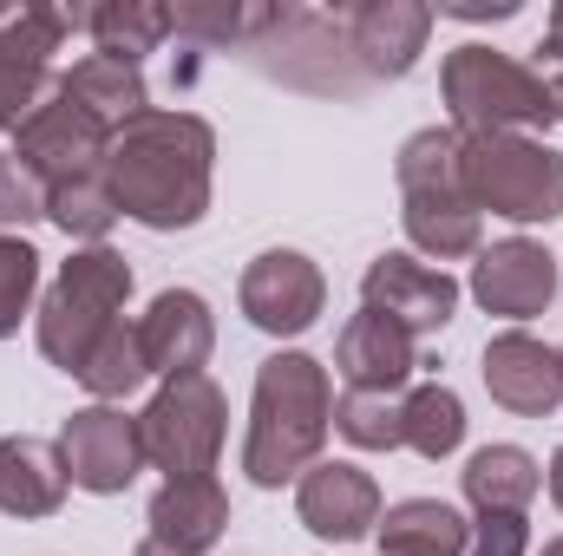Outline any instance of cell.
<instances>
[{
    "instance_id": "6da1fadb",
    "label": "cell",
    "mask_w": 563,
    "mask_h": 556,
    "mask_svg": "<svg viewBox=\"0 0 563 556\" xmlns=\"http://www.w3.org/2000/svg\"><path fill=\"white\" fill-rule=\"evenodd\" d=\"M210 164H217V132L197 112L151 105L112 132L106 184H112L119 216H132L144 230H197L210 210Z\"/></svg>"
},
{
    "instance_id": "7a4b0ae2",
    "label": "cell",
    "mask_w": 563,
    "mask_h": 556,
    "mask_svg": "<svg viewBox=\"0 0 563 556\" xmlns=\"http://www.w3.org/2000/svg\"><path fill=\"white\" fill-rule=\"evenodd\" d=\"M334 425V380L314 354H269L256 367V400H250V438H243V471L250 485L276 491L301 478Z\"/></svg>"
},
{
    "instance_id": "3957f363",
    "label": "cell",
    "mask_w": 563,
    "mask_h": 556,
    "mask_svg": "<svg viewBox=\"0 0 563 556\" xmlns=\"http://www.w3.org/2000/svg\"><path fill=\"white\" fill-rule=\"evenodd\" d=\"M400 223L413 236V249L459 263L478 256V210L465 197V170H459V132L452 125H426L400 144Z\"/></svg>"
},
{
    "instance_id": "277c9868",
    "label": "cell",
    "mask_w": 563,
    "mask_h": 556,
    "mask_svg": "<svg viewBox=\"0 0 563 556\" xmlns=\"http://www.w3.org/2000/svg\"><path fill=\"white\" fill-rule=\"evenodd\" d=\"M439 92H445V112H452V132L459 138H485V132H551L558 125L544 79L531 66H518L511 53H492L478 40H465V46L445 53Z\"/></svg>"
},
{
    "instance_id": "5b68a950",
    "label": "cell",
    "mask_w": 563,
    "mask_h": 556,
    "mask_svg": "<svg viewBox=\"0 0 563 556\" xmlns=\"http://www.w3.org/2000/svg\"><path fill=\"white\" fill-rule=\"evenodd\" d=\"M132 294V263L119 249H73V263H59L53 288L40 294V354L59 367V374H86L92 347L112 334L119 308Z\"/></svg>"
},
{
    "instance_id": "8992f818",
    "label": "cell",
    "mask_w": 563,
    "mask_h": 556,
    "mask_svg": "<svg viewBox=\"0 0 563 556\" xmlns=\"http://www.w3.org/2000/svg\"><path fill=\"white\" fill-rule=\"evenodd\" d=\"M459 170H465V197L485 216L505 223H558L563 216V151L525 138V132H485V138H459Z\"/></svg>"
},
{
    "instance_id": "52a82bcc",
    "label": "cell",
    "mask_w": 563,
    "mask_h": 556,
    "mask_svg": "<svg viewBox=\"0 0 563 556\" xmlns=\"http://www.w3.org/2000/svg\"><path fill=\"white\" fill-rule=\"evenodd\" d=\"M269 79L295 86V92H321V99H354L367 79L347 53V26L308 7H263L256 33L243 46Z\"/></svg>"
},
{
    "instance_id": "ba28073f",
    "label": "cell",
    "mask_w": 563,
    "mask_h": 556,
    "mask_svg": "<svg viewBox=\"0 0 563 556\" xmlns=\"http://www.w3.org/2000/svg\"><path fill=\"white\" fill-rule=\"evenodd\" d=\"M223 425H230V400L210 374H190V380H164L151 393V407L139 413L144 432V465L170 478H210L217 471V452H223Z\"/></svg>"
},
{
    "instance_id": "9c48e42d",
    "label": "cell",
    "mask_w": 563,
    "mask_h": 556,
    "mask_svg": "<svg viewBox=\"0 0 563 556\" xmlns=\"http://www.w3.org/2000/svg\"><path fill=\"white\" fill-rule=\"evenodd\" d=\"M73 26H86V7H73V13L66 7H13L7 13V26H0V132H20L40 112V99L59 86L53 53Z\"/></svg>"
},
{
    "instance_id": "30bf717a",
    "label": "cell",
    "mask_w": 563,
    "mask_h": 556,
    "mask_svg": "<svg viewBox=\"0 0 563 556\" xmlns=\"http://www.w3.org/2000/svg\"><path fill=\"white\" fill-rule=\"evenodd\" d=\"M106 151H112V132L79 112L73 99L46 92L40 112L13 132V157L40 177V190H66V184H86V177H106Z\"/></svg>"
},
{
    "instance_id": "8fae6325",
    "label": "cell",
    "mask_w": 563,
    "mask_h": 556,
    "mask_svg": "<svg viewBox=\"0 0 563 556\" xmlns=\"http://www.w3.org/2000/svg\"><path fill=\"white\" fill-rule=\"evenodd\" d=\"M59 458H66V478H73L79 491L119 498V491L144 471V432L125 407H86V413L66 419Z\"/></svg>"
},
{
    "instance_id": "7c38bea8",
    "label": "cell",
    "mask_w": 563,
    "mask_h": 556,
    "mask_svg": "<svg viewBox=\"0 0 563 556\" xmlns=\"http://www.w3.org/2000/svg\"><path fill=\"white\" fill-rule=\"evenodd\" d=\"M236 301H243L250 327H263V334H276V341H295V334H308V327L321 321L328 281H321V269H314L301 249H263V256L243 269Z\"/></svg>"
},
{
    "instance_id": "4fadbf2b",
    "label": "cell",
    "mask_w": 563,
    "mask_h": 556,
    "mask_svg": "<svg viewBox=\"0 0 563 556\" xmlns=\"http://www.w3.org/2000/svg\"><path fill=\"white\" fill-rule=\"evenodd\" d=\"M361 308L387 314L394 327H407V334L420 341V334H439V327L459 314V281L445 276V269H426L413 256L387 249V256L367 263V276H361Z\"/></svg>"
},
{
    "instance_id": "5bb4252c",
    "label": "cell",
    "mask_w": 563,
    "mask_h": 556,
    "mask_svg": "<svg viewBox=\"0 0 563 556\" xmlns=\"http://www.w3.org/2000/svg\"><path fill=\"white\" fill-rule=\"evenodd\" d=\"M472 294L485 314H505V321H531L558 301V256L531 236H511V243H492L478 249L472 263Z\"/></svg>"
},
{
    "instance_id": "9a60e30c",
    "label": "cell",
    "mask_w": 563,
    "mask_h": 556,
    "mask_svg": "<svg viewBox=\"0 0 563 556\" xmlns=\"http://www.w3.org/2000/svg\"><path fill=\"white\" fill-rule=\"evenodd\" d=\"M485 393L518 419L558 413L563 407V347H544L525 327L485 341Z\"/></svg>"
},
{
    "instance_id": "2e32d148",
    "label": "cell",
    "mask_w": 563,
    "mask_h": 556,
    "mask_svg": "<svg viewBox=\"0 0 563 556\" xmlns=\"http://www.w3.org/2000/svg\"><path fill=\"white\" fill-rule=\"evenodd\" d=\"M432 7L426 0H361L347 13V53L361 79H407L426 53Z\"/></svg>"
},
{
    "instance_id": "e0dca14e",
    "label": "cell",
    "mask_w": 563,
    "mask_h": 556,
    "mask_svg": "<svg viewBox=\"0 0 563 556\" xmlns=\"http://www.w3.org/2000/svg\"><path fill=\"white\" fill-rule=\"evenodd\" d=\"M139 347H144V367L164 374V380L203 374V360H210V347H217L210 301H203L197 288H164V294L139 314Z\"/></svg>"
},
{
    "instance_id": "ac0fdd59",
    "label": "cell",
    "mask_w": 563,
    "mask_h": 556,
    "mask_svg": "<svg viewBox=\"0 0 563 556\" xmlns=\"http://www.w3.org/2000/svg\"><path fill=\"white\" fill-rule=\"evenodd\" d=\"M295 518L328 537V544H354L367 531H380V485L361 465H308L301 491H295Z\"/></svg>"
},
{
    "instance_id": "d6986e66",
    "label": "cell",
    "mask_w": 563,
    "mask_h": 556,
    "mask_svg": "<svg viewBox=\"0 0 563 556\" xmlns=\"http://www.w3.org/2000/svg\"><path fill=\"white\" fill-rule=\"evenodd\" d=\"M334 367H341V380L354 393H400L413 380V367H420V347H413L407 327H394L387 314L361 308L341 327V341H334Z\"/></svg>"
},
{
    "instance_id": "ffe728a7",
    "label": "cell",
    "mask_w": 563,
    "mask_h": 556,
    "mask_svg": "<svg viewBox=\"0 0 563 556\" xmlns=\"http://www.w3.org/2000/svg\"><path fill=\"white\" fill-rule=\"evenodd\" d=\"M66 458L53 438H33V432H13L0 438V511L7 518H53L66 504Z\"/></svg>"
},
{
    "instance_id": "44dd1931",
    "label": "cell",
    "mask_w": 563,
    "mask_h": 556,
    "mask_svg": "<svg viewBox=\"0 0 563 556\" xmlns=\"http://www.w3.org/2000/svg\"><path fill=\"white\" fill-rule=\"evenodd\" d=\"M223 531H230V498H223L217 478H170L151 498V537L170 544V551L203 556Z\"/></svg>"
},
{
    "instance_id": "7402d4cb",
    "label": "cell",
    "mask_w": 563,
    "mask_h": 556,
    "mask_svg": "<svg viewBox=\"0 0 563 556\" xmlns=\"http://www.w3.org/2000/svg\"><path fill=\"white\" fill-rule=\"evenodd\" d=\"M459 485H465V504L478 518H525V504L538 498L544 478H538V458L525 445H478L465 458Z\"/></svg>"
},
{
    "instance_id": "603a6c76",
    "label": "cell",
    "mask_w": 563,
    "mask_h": 556,
    "mask_svg": "<svg viewBox=\"0 0 563 556\" xmlns=\"http://www.w3.org/2000/svg\"><path fill=\"white\" fill-rule=\"evenodd\" d=\"M59 99H73L79 112H92L106 132H119V125H132L139 112H151V92H144V73L139 66H125V59H106V53H86L73 73H59V86H53Z\"/></svg>"
},
{
    "instance_id": "cb8c5ba5",
    "label": "cell",
    "mask_w": 563,
    "mask_h": 556,
    "mask_svg": "<svg viewBox=\"0 0 563 556\" xmlns=\"http://www.w3.org/2000/svg\"><path fill=\"white\" fill-rule=\"evenodd\" d=\"M472 524L439 504V498H407L380 518V556H465Z\"/></svg>"
},
{
    "instance_id": "d4e9b609",
    "label": "cell",
    "mask_w": 563,
    "mask_h": 556,
    "mask_svg": "<svg viewBox=\"0 0 563 556\" xmlns=\"http://www.w3.org/2000/svg\"><path fill=\"white\" fill-rule=\"evenodd\" d=\"M86 33L99 40L106 59L139 66L144 53H157V40L170 33V7H151V0H106V7H86Z\"/></svg>"
},
{
    "instance_id": "484cf974",
    "label": "cell",
    "mask_w": 563,
    "mask_h": 556,
    "mask_svg": "<svg viewBox=\"0 0 563 556\" xmlns=\"http://www.w3.org/2000/svg\"><path fill=\"white\" fill-rule=\"evenodd\" d=\"M459 438H465V407H459L452 387L432 380V387H413V393L400 400V445H407V452H420V458H452Z\"/></svg>"
},
{
    "instance_id": "4316f807",
    "label": "cell",
    "mask_w": 563,
    "mask_h": 556,
    "mask_svg": "<svg viewBox=\"0 0 563 556\" xmlns=\"http://www.w3.org/2000/svg\"><path fill=\"white\" fill-rule=\"evenodd\" d=\"M86 393L99 400V407H119L125 393H139L144 380H151V367H144V347H139V321H112V334L92 347V360H86Z\"/></svg>"
},
{
    "instance_id": "83f0119b",
    "label": "cell",
    "mask_w": 563,
    "mask_h": 556,
    "mask_svg": "<svg viewBox=\"0 0 563 556\" xmlns=\"http://www.w3.org/2000/svg\"><path fill=\"white\" fill-rule=\"evenodd\" d=\"M46 216H53L66 236H79L86 249H99V243H106V230L119 223V203H112V184H106V177H86V184L46 190Z\"/></svg>"
},
{
    "instance_id": "f1b7e54d",
    "label": "cell",
    "mask_w": 563,
    "mask_h": 556,
    "mask_svg": "<svg viewBox=\"0 0 563 556\" xmlns=\"http://www.w3.org/2000/svg\"><path fill=\"white\" fill-rule=\"evenodd\" d=\"M334 425H341V438L347 445H361V452H400V400L394 393H341L334 400Z\"/></svg>"
},
{
    "instance_id": "f546056e",
    "label": "cell",
    "mask_w": 563,
    "mask_h": 556,
    "mask_svg": "<svg viewBox=\"0 0 563 556\" xmlns=\"http://www.w3.org/2000/svg\"><path fill=\"white\" fill-rule=\"evenodd\" d=\"M256 13L263 7H223V0L203 7V0H190V7H170V33H184L197 46H250Z\"/></svg>"
},
{
    "instance_id": "4dcf8cb0",
    "label": "cell",
    "mask_w": 563,
    "mask_h": 556,
    "mask_svg": "<svg viewBox=\"0 0 563 556\" xmlns=\"http://www.w3.org/2000/svg\"><path fill=\"white\" fill-rule=\"evenodd\" d=\"M33 288H40V249L20 243V236H0V341L33 308Z\"/></svg>"
},
{
    "instance_id": "1f68e13d",
    "label": "cell",
    "mask_w": 563,
    "mask_h": 556,
    "mask_svg": "<svg viewBox=\"0 0 563 556\" xmlns=\"http://www.w3.org/2000/svg\"><path fill=\"white\" fill-rule=\"evenodd\" d=\"M46 216V190H40V177L13 157V151H0V230H26V223H40Z\"/></svg>"
},
{
    "instance_id": "d6a6232c",
    "label": "cell",
    "mask_w": 563,
    "mask_h": 556,
    "mask_svg": "<svg viewBox=\"0 0 563 556\" xmlns=\"http://www.w3.org/2000/svg\"><path fill=\"white\" fill-rule=\"evenodd\" d=\"M525 518H478L472 524V544H465V556H525Z\"/></svg>"
},
{
    "instance_id": "836d02e7",
    "label": "cell",
    "mask_w": 563,
    "mask_h": 556,
    "mask_svg": "<svg viewBox=\"0 0 563 556\" xmlns=\"http://www.w3.org/2000/svg\"><path fill=\"white\" fill-rule=\"evenodd\" d=\"M551 92V112L563 119V0L551 7V26H544V46H538V66H531Z\"/></svg>"
},
{
    "instance_id": "e575fe53",
    "label": "cell",
    "mask_w": 563,
    "mask_h": 556,
    "mask_svg": "<svg viewBox=\"0 0 563 556\" xmlns=\"http://www.w3.org/2000/svg\"><path fill=\"white\" fill-rule=\"evenodd\" d=\"M551 504L563 511V445H558V458H551Z\"/></svg>"
},
{
    "instance_id": "d590c367",
    "label": "cell",
    "mask_w": 563,
    "mask_h": 556,
    "mask_svg": "<svg viewBox=\"0 0 563 556\" xmlns=\"http://www.w3.org/2000/svg\"><path fill=\"white\" fill-rule=\"evenodd\" d=\"M132 556H190V551H170V544H157V537H144V544H139Z\"/></svg>"
},
{
    "instance_id": "8d00e7d4",
    "label": "cell",
    "mask_w": 563,
    "mask_h": 556,
    "mask_svg": "<svg viewBox=\"0 0 563 556\" xmlns=\"http://www.w3.org/2000/svg\"><path fill=\"white\" fill-rule=\"evenodd\" d=\"M538 556H563V537H551V544H544V551H538Z\"/></svg>"
},
{
    "instance_id": "74e56055",
    "label": "cell",
    "mask_w": 563,
    "mask_h": 556,
    "mask_svg": "<svg viewBox=\"0 0 563 556\" xmlns=\"http://www.w3.org/2000/svg\"><path fill=\"white\" fill-rule=\"evenodd\" d=\"M7 13H13V7H0V26H7Z\"/></svg>"
}]
</instances>
